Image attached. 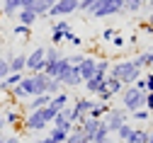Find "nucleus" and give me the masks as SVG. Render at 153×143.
<instances>
[{"mask_svg": "<svg viewBox=\"0 0 153 143\" xmlns=\"http://www.w3.org/2000/svg\"><path fill=\"white\" fill-rule=\"evenodd\" d=\"M143 80H146V92H153V73H146Z\"/></svg>", "mask_w": 153, "mask_h": 143, "instance_id": "49530a36", "label": "nucleus"}, {"mask_svg": "<svg viewBox=\"0 0 153 143\" xmlns=\"http://www.w3.org/2000/svg\"><path fill=\"white\" fill-rule=\"evenodd\" d=\"M95 97H97L100 102H109V99H112V92L107 90V85H102V87L97 90V95H95Z\"/></svg>", "mask_w": 153, "mask_h": 143, "instance_id": "a19ab883", "label": "nucleus"}, {"mask_svg": "<svg viewBox=\"0 0 153 143\" xmlns=\"http://www.w3.org/2000/svg\"><path fill=\"white\" fill-rule=\"evenodd\" d=\"M25 129H27V133H34V131H46V129H49L46 119H44V114H42V109L27 112V116H25Z\"/></svg>", "mask_w": 153, "mask_h": 143, "instance_id": "6e6552de", "label": "nucleus"}, {"mask_svg": "<svg viewBox=\"0 0 153 143\" xmlns=\"http://www.w3.org/2000/svg\"><path fill=\"white\" fill-rule=\"evenodd\" d=\"M10 95H12V99H20V102L34 97V95H36V90H34V78H32V75H25L22 83L15 85V87L10 90Z\"/></svg>", "mask_w": 153, "mask_h": 143, "instance_id": "423d86ee", "label": "nucleus"}, {"mask_svg": "<svg viewBox=\"0 0 153 143\" xmlns=\"http://www.w3.org/2000/svg\"><path fill=\"white\" fill-rule=\"evenodd\" d=\"M61 90H63V85H61V80H59V78H51V85H49V95L53 97V95H59Z\"/></svg>", "mask_w": 153, "mask_h": 143, "instance_id": "ea45409f", "label": "nucleus"}, {"mask_svg": "<svg viewBox=\"0 0 153 143\" xmlns=\"http://www.w3.org/2000/svg\"><path fill=\"white\" fill-rule=\"evenodd\" d=\"M109 75L117 78V80H122L124 87H126V85H134L139 78H143V68H139V66L129 58V61H119V63H114V66L109 68Z\"/></svg>", "mask_w": 153, "mask_h": 143, "instance_id": "f257e3e1", "label": "nucleus"}, {"mask_svg": "<svg viewBox=\"0 0 153 143\" xmlns=\"http://www.w3.org/2000/svg\"><path fill=\"white\" fill-rule=\"evenodd\" d=\"M34 3H36V0H22V7H32L34 10Z\"/></svg>", "mask_w": 153, "mask_h": 143, "instance_id": "603ef678", "label": "nucleus"}, {"mask_svg": "<svg viewBox=\"0 0 153 143\" xmlns=\"http://www.w3.org/2000/svg\"><path fill=\"white\" fill-rule=\"evenodd\" d=\"M59 112H61V107H56L53 102H49L46 107H42V114H44V119H46V124H49V126L53 124V119H56V114H59Z\"/></svg>", "mask_w": 153, "mask_h": 143, "instance_id": "a878e982", "label": "nucleus"}, {"mask_svg": "<svg viewBox=\"0 0 153 143\" xmlns=\"http://www.w3.org/2000/svg\"><path fill=\"white\" fill-rule=\"evenodd\" d=\"M56 3H59V0H49V5H56Z\"/></svg>", "mask_w": 153, "mask_h": 143, "instance_id": "bf43d9fd", "label": "nucleus"}, {"mask_svg": "<svg viewBox=\"0 0 153 143\" xmlns=\"http://www.w3.org/2000/svg\"><path fill=\"white\" fill-rule=\"evenodd\" d=\"M20 7H22V0H3V15L5 17H17Z\"/></svg>", "mask_w": 153, "mask_h": 143, "instance_id": "5701e85b", "label": "nucleus"}, {"mask_svg": "<svg viewBox=\"0 0 153 143\" xmlns=\"http://www.w3.org/2000/svg\"><path fill=\"white\" fill-rule=\"evenodd\" d=\"M95 66H97V58L85 56V61L78 66V73H80V78H83V83H85V80H90V78L95 75Z\"/></svg>", "mask_w": 153, "mask_h": 143, "instance_id": "ddd939ff", "label": "nucleus"}, {"mask_svg": "<svg viewBox=\"0 0 153 143\" xmlns=\"http://www.w3.org/2000/svg\"><path fill=\"white\" fill-rule=\"evenodd\" d=\"M134 85H136L139 90H143V92H146V80H143V78H139V80H136V83H134Z\"/></svg>", "mask_w": 153, "mask_h": 143, "instance_id": "8fccbe9b", "label": "nucleus"}, {"mask_svg": "<svg viewBox=\"0 0 153 143\" xmlns=\"http://www.w3.org/2000/svg\"><path fill=\"white\" fill-rule=\"evenodd\" d=\"M59 80H61V85L63 87H80L83 85V78H80V73H78V66H71L63 75H59Z\"/></svg>", "mask_w": 153, "mask_h": 143, "instance_id": "9d476101", "label": "nucleus"}, {"mask_svg": "<svg viewBox=\"0 0 153 143\" xmlns=\"http://www.w3.org/2000/svg\"><path fill=\"white\" fill-rule=\"evenodd\" d=\"M105 85H107V90L112 92V97L124 92V83H122V80H117V78H112V75H107V78H105Z\"/></svg>", "mask_w": 153, "mask_h": 143, "instance_id": "b1692460", "label": "nucleus"}, {"mask_svg": "<svg viewBox=\"0 0 153 143\" xmlns=\"http://www.w3.org/2000/svg\"><path fill=\"white\" fill-rule=\"evenodd\" d=\"M105 138H109V126L105 124V119H100V126H97V133H95L92 143H100V141H105Z\"/></svg>", "mask_w": 153, "mask_h": 143, "instance_id": "c756f323", "label": "nucleus"}, {"mask_svg": "<svg viewBox=\"0 0 153 143\" xmlns=\"http://www.w3.org/2000/svg\"><path fill=\"white\" fill-rule=\"evenodd\" d=\"M131 61H134V63H136L139 68H153V49H148V51H141L139 56H134Z\"/></svg>", "mask_w": 153, "mask_h": 143, "instance_id": "412c9836", "label": "nucleus"}, {"mask_svg": "<svg viewBox=\"0 0 153 143\" xmlns=\"http://www.w3.org/2000/svg\"><path fill=\"white\" fill-rule=\"evenodd\" d=\"M44 63H46V49H44V46L32 49V53H27V68H25V75L42 73V70H44Z\"/></svg>", "mask_w": 153, "mask_h": 143, "instance_id": "20e7f679", "label": "nucleus"}, {"mask_svg": "<svg viewBox=\"0 0 153 143\" xmlns=\"http://www.w3.org/2000/svg\"><path fill=\"white\" fill-rule=\"evenodd\" d=\"M124 143H148V131L146 129H131V133Z\"/></svg>", "mask_w": 153, "mask_h": 143, "instance_id": "393cba45", "label": "nucleus"}, {"mask_svg": "<svg viewBox=\"0 0 153 143\" xmlns=\"http://www.w3.org/2000/svg\"><path fill=\"white\" fill-rule=\"evenodd\" d=\"M112 44H114V46H124V44H126V39L117 32V34H114V39H112Z\"/></svg>", "mask_w": 153, "mask_h": 143, "instance_id": "de8ad7c7", "label": "nucleus"}, {"mask_svg": "<svg viewBox=\"0 0 153 143\" xmlns=\"http://www.w3.org/2000/svg\"><path fill=\"white\" fill-rule=\"evenodd\" d=\"M5 58L10 61V73H25V68H27V53H7Z\"/></svg>", "mask_w": 153, "mask_h": 143, "instance_id": "9b49d317", "label": "nucleus"}, {"mask_svg": "<svg viewBox=\"0 0 153 143\" xmlns=\"http://www.w3.org/2000/svg\"><path fill=\"white\" fill-rule=\"evenodd\" d=\"M22 78H25V73H10L7 78L0 80V92H10L15 85H20V83H22Z\"/></svg>", "mask_w": 153, "mask_h": 143, "instance_id": "dca6fc26", "label": "nucleus"}, {"mask_svg": "<svg viewBox=\"0 0 153 143\" xmlns=\"http://www.w3.org/2000/svg\"><path fill=\"white\" fill-rule=\"evenodd\" d=\"M68 61H71V66H80L83 61H85V53H75V56H68Z\"/></svg>", "mask_w": 153, "mask_h": 143, "instance_id": "a18cd8bd", "label": "nucleus"}, {"mask_svg": "<svg viewBox=\"0 0 153 143\" xmlns=\"http://www.w3.org/2000/svg\"><path fill=\"white\" fill-rule=\"evenodd\" d=\"M66 143H90V141H88V136L80 133V131H71L68 138H66Z\"/></svg>", "mask_w": 153, "mask_h": 143, "instance_id": "f704fd0d", "label": "nucleus"}, {"mask_svg": "<svg viewBox=\"0 0 153 143\" xmlns=\"http://www.w3.org/2000/svg\"><path fill=\"white\" fill-rule=\"evenodd\" d=\"M129 133H131V126H129V121H126L124 126H119V131H117V136H119L122 141H126V138H129Z\"/></svg>", "mask_w": 153, "mask_h": 143, "instance_id": "79ce46f5", "label": "nucleus"}, {"mask_svg": "<svg viewBox=\"0 0 153 143\" xmlns=\"http://www.w3.org/2000/svg\"><path fill=\"white\" fill-rule=\"evenodd\" d=\"M32 78H34V90H36V95H49V85H51V78L42 70V73H32Z\"/></svg>", "mask_w": 153, "mask_h": 143, "instance_id": "f8f14e48", "label": "nucleus"}, {"mask_svg": "<svg viewBox=\"0 0 153 143\" xmlns=\"http://www.w3.org/2000/svg\"><path fill=\"white\" fill-rule=\"evenodd\" d=\"M97 3H100V0H80V3H78V12H83V15H92V10L97 7Z\"/></svg>", "mask_w": 153, "mask_h": 143, "instance_id": "2f4dec72", "label": "nucleus"}, {"mask_svg": "<svg viewBox=\"0 0 153 143\" xmlns=\"http://www.w3.org/2000/svg\"><path fill=\"white\" fill-rule=\"evenodd\" d=\"M51 102V95H34L27 99V112H34V109H42Z\"/></svg>", "mask_w": 153, "mask_h": 143, "instance_id": "a211bd4d", "label": "nucleus"}, {"mask_svg": "<svg viewBox=\"0 0 153 143\" xmlns=\"http://www.w3.org/2000/svg\"><path fill=\"white\" fill-rule=\"evenodd\" d=\"M124 3V15H136L146 7V0H122Z\"/></svg>", "mask_w": 153, "mask_h": 143, "instance_id": "4be33fe9", "label": "nucleus"}, {"mask_svg": "<svg viewBox=\"0 0 153 143\" xmlns=\"http://www.w3.org/2000/svg\"><path fill=\"white\" fill-rule=\"evenodd\" d=\"M122 107L131 114L136 109H146V92L139 90L136 85H126L122 92Z\"/></svg>", "mask_w": 153, "mask_h": 143, "instance_id": "f03ea898", "label": "nucleus"}, {"mask_svg": "<svg viewBox=\"0 0 153 143\" xmlns=\"http://www.w3.org/2000/svg\"><path fill=\"white\" fill-rule=\"evenodd\" d=\"M0 143H5V133H0Z\"/></svg>", "mask_w": 153, "mask_h": 143, "instance_id": "13d9d810", "label": "nucleus"}, {"mask_svg": "<svg viewBox=\"0 0 153 143\" xmlns=\"http://www.w3.org/2000/svg\"><path fill=\"white\" fill-rule=\"evenodd\" d=\"M3 129H5V119L0 116V133H3Z\"/></svg>", "mask_w": 153, "mask_h": 143, "instance_id": "6e6d98bb", "label": "nucleus"}, {"mask_svg": "<svg viewBox=\"0 0 153 143\" xmlns=\"http://www.w3.org/2000/svg\"><path fill=\"white\" fill-rule=\"evenodd\" d=\"M122 143H124V141H122Z\"/></svg>", "mask_w": 153, "mask_h": 143, "instance_id": "680f3d73", "label": "nucleus"}, {"mask_svg": "<svg viewBox=\"0 0 153 143\" xmlns=\"http://www.w3.org/2000/svg\"><path fill=\"white\" fill-rule=\"evenodd\" d=\"M95 75H100V78H107L109 75V61L107 58H100L97 61V66H95Z\"/></svg>", "mask_w": 153, "mask_h": 143, "instance_id": "72a5a7b5", "label": "nucleus"}, {"mask_svg": "<svg viewBox=\"0 0 153 143\" xmlns=\"http://www.w3.org/2000/svg\"><path fill=\"white\" fill-rule=\"evenodd\" d=\"M148 143H153V131H148Z\"/></svg>", "mask_w": 153, "mask_h": 143, "instance_id": "4d7b16f0", "label": "nucleus"}, {"mask_svg": "<svg viewBox=\"0 0 153 143\" xmlns=\"http://www.w3.org/2000/svg\"><path fill=\"white\" fill-rule=\"evenodd\" d=\"M68 99H71V95L63 92V90H61L59 95H53V97H51V102H53L56 107H66V104H68Z\"/></svg>", "mask_w": 153, "mask_h": 143, "instance_id": "c9c22d12", "label": "nucleus"}, {"mask_svg": "<svg viewBox=\"0 0 153 143\" xmlns=\"http://www.w3.org/2000/svg\"><path fill=\"white\" fill-rule=\"evenodd\" d=\"M7 75H10V61L5 56H0V80L7 78Z\"/></svg>", "mask_w": 153, "mask_h": 143, "instance_id": "58836bf2", "label": "nucleus"}, {"mask_svg": "<svg viewBox=\"0 0 153 143\" xmlns=\"http://www.w3.org/2000/svg\"><path fill=\"white\" fill-rule=\"evenodd\" d=\"M49 138H51L53 143H66V138H68V131H63V129H59V126H51V131H49Z\"/></svg>", "mask_w": 153, "mask_h": 143, "instance_id": "c85d7f7f", "label": "nucleus"}, {"mask_svg": "<svg viewBox=\"0 0 153 143\" xmlns=\"http://www.w3.org/2000/svg\"><path fill=\"white\" fill-rule=\"evenodd\" d=\"M109 109H112L109 102H100L97 97H95V104H92V109H90L88 116H92V119H105V114H107Z\"/></svg>", "mask_w": 153, "mask_h": 143, "instance_id": "aec40b11", "label": "nucleus"}, {"mask_svg": "<svg viewBox=\"0 0 153 143\" xmlns=\"http://www.w3.org/2000/svg\"><path fill=\"white\" fill-rule=\"evenodd\" d=\"M63 34L66 32H51V46H59L63 41Z\"/></svg>", "mask_w": 153, "mask_h": 143, "instance_id": "c03bdc74", "label": "nucleus"}, {"mask_svg": "<svg viewBox=\"0 0 153 143\" xmlns=\"http://www.w3.org/2000/svg\"><path fill=\"white\" fill-rule=\"evenodd\" d=\"M78 3H80V0H59L56 5L49 7V19H59V17L78 12Z\"/></svg>", "mask_w": 153, "mask_h": 143, "instance_id": "0eeeda50", "label": "nucleus"}, {"mask_svg": "<svg viewBox=\"0 0 153 143\" xmlns=\"http://www.w3.org/2000/svg\"><path fill=\"white\" fill-rule=\"evenodd\" d=\"M114 34H117V29H114V27H105V29H102V39H105V41H112Z\"/></svg>", "mask_w": 153, "mask_h": 143, "instance_id": "37998d69", "label": "nucleus"}, {"mask_svg": "<svg viewBox=\"0 0 153 143\" xmlns=\"http://www.w3.org/2000/svg\"><path fill=\"white\" fill-rule=\"evenodd\" d=\"M49 0H36L34 3V12H36V17L39 19H49Z\"/></svg>", "mask_w": 153, "mask_h": 143, "instance_id": "bb28decb", "label": "nucleus"}, {"mask_svg": "<svg viewBox=\"0 0 153 143\" xmlns=\"http://www.w3.org/2000/svg\"><path fill=\"white\" fill-rule=\"evenodd\" d=\"M112 15H124V3L122 0H100L97 7L92 10L95 19H105V17H112Z\"/></svg>", "mask_w": 153, "mask_h": 143, "instance_id": "7ed1b4c3", "label": "nucleus"}, {"mask_svg": "<svg viewBox=\"0 0 153 143\" xmlns=\"http://www.w3.org/2000/svg\"><path fill=\"white\" fill-rule=\"evenodd\" d=\"M12 34L22 36V39H29V34H32V27H27V24H17V27L12 29Z\"/></svg>", "mask_w": 153, "mask_h": 143, "instance_id": "4c0bfd02", "label": "nucleus"}, {"mask_svg": "<svg viewBox=\"0 0 153 143\" xmlns=\"http://www.w3.org/2000/svg\"><path fill=\"white\" fill-rule=\"evenodd\" d=\"M129 121V112L124 107H112L107 114H105V124L109 126V133H117L119 126H124Z\"/></svg>", "mask_w": 153, "mask_h": 143, "instance_id": "39448f33", "label": "nucleus"}, {"mask_svg": "<svg viewBox=\"0 0 153 143\" xmlns=\"http://www.w3.org/2000/svg\"><path fill=\"white\" fill-rule=\"evenodd\" d=\"M85 92H88V97H95V95H97V90L105 85V78H100V75H92L90 80H85Z\"/></svg>", "mask_w": 153, "mask_h": 143, "instance_id": "6ab92c4d", "label": "nucleus"}, {"mask_svg": "<svg viewBox=\"0 0 153 143\" xmlns=\"http://www.w3.org/2000/svg\"><path fill=\"white\" fill-rule=\"evenodd\" d=\"M129 119H134V121H148L151 119V112L148 109H136V112L129 114Z\"/></svg>", "mask_w": 153, "mask_h": 143, "instance_id": "e433bc0d", "label": "nucleus"}, {"mask_svg": "<svg viewBox=\"0 0 153 143\" xmlns=\"http://www.w3.org/2000/svg\"><path fill=\"white\" fill-rule=\"evenodd\" d=\"M61 51L56 49V46H49L46 49V63H44V73L49 75V78H56L59 75V61H61Z\"/></svg>", "mask_w": 153, "mask_h": 143, "instance_id": "1a4fd4ad", "label": "nucleus"}, {"mask_svg": "<svg viewBox=\"0 0 153 143\" xmlns=\"http://www.w3.org/2000/svg\"><path fill=\"white\" fill-rule=\"evenodd\" d=\"M80 124H83V133L88 136V141L92 143L95 133H97V126H100V119H92V116H83L80 119Z\"/></svg>", "mask_w": 153, "mask_h": 143, "instance_id": "4468645a", "label": "nucleus"}, {"mask_svg": "<svg viewBox=\"0 0 153 143\" xmlns=\"http://www.w3.org/2000/svg\"><path fill=\"white\" fill-rule=\"evenodd\" d=\"M5 143H20V136H15V133L12 136H5Z\"/></svg>", "mask_w": 153, "mask_h": 143, "instance_id": "3c124183", "label": "nucleus"}, {"mask_svg": "<svg viewBox=\"0 0 153 143\" xmlns=\"http://www.w3.org/2000/svg\"><path fill=\"white\" fill-rule=\"evenodd\" d=\"M61 114H63V116H66V119L71 121V124H78V121L83 119V116H80L78 112H75V107H71V104H66V107H61Z\"/></svg>", "mask_w": 153, "mask_h": 143, "instance_id": "cd10ccee", "label": "nucleus"}, {"mask_svg": "<svg viewBox=\"0 0 153 143\" xmlns=\"http://www.w3.org/2000/svg\"><path fill=\"white\" fill-rule=\"evenodd\" d=\"M34 143H53V141H51V138L46 136V138H39V141H34Z\"/></svg>", "mask_w": 153, "mask_h": 143, "instance_id": "5fc2aeb1", "label": "nucleus"}, {"mask_svg": "<svg viewBox=\"0 0 153 143\" xmlns=\"http://www.w3.org/2000/svg\"><path fill=\"white\" fill-rule=\"evenodd\" d=\"M71 44H73V46H83V39H80V36H73Z\"/></svg>", "mask_w": 153, "mask_h": 143, "instance_id": "864d4df0", "label": "nucleus"}, {"mask_svg": "<svg viewBox=\"0 0 153 143\" xmlns=\"http://www.w3.org/2000/svg\"><path fill=\"white\" fill-rule=\"evenodd\" d=\"M36 12L32 10V7H20L17 10V24H27V27H32L34 22H36Z\"/></svg>", "mask_w": 153, "mask_h": 143, "instance_id": "2eb2a0df", "label": "nucleus"}, {"mask_svg": "<svg viewBox=\"0 0 153 143\" xmlns=\"http://www.w3.org/2000/svg\"><path fill=\"white\" fill-rule=\"evenodd\" d=\"M3 119H5V126L10 124V126H15V124H20V112H15V109H7V112H3Z\"/></svg>", "mask_w": 153, "mask_h": 143, "instance_id": "473e14b6", "label": "nucleus"}, {"mask_svg": "<svg viewBox=\"0 0 153 143\" xmlns=\"http://www.w3.org/2000/svg\"><path fill=\"white\" fill-rule=\"evenodd\" d=\"M92 104H95V97H78V99L73 102L75 112H78L80 116H88V114H90V109H92Z\"/></svg>", "mask_w": 153, "mask_h": 143, "instance_id": "f3484780", "label": "nucleus"}, {"mask_svg": "<svg viewBox=\"0 0 153 143\" xmlns=\"http://www.w3.org/2000/svg\"><path fill=\"white\" fill-rule=\"evenodd\" d=\"M146 109L153 114V92H146Z\"/></svg>", "mask_w": 153, "mask_h": 143, "instance_id": "09e8293b", "label": "nucleus"}, {"mask_svg": "<svg viewBox=\"0 0 153 143\" xmlns=\"http://www.w3.org/2000/svg\"><path fill=\"white\" fill-rule=\"evenodd\" d=\"M71 29V22L66 17H59V19H51V32H68Z\"/></svg>", "mask_w": 153, "mask_h": 143, "instance_id": "7c9ffc66", "label": "nucleus"}, {"mask_svg": "<svg viewBox=\"0 0 153 143\" xmlns=\"http://www.w3.org/2000/svg\"><path fill=\"white\" fill-rule=\"evenodd\" d=\"M100 143H112V141H109V138H105V141H100Z\"/></svg>", "mask_w": 153, "mask_h": 143, "instance_id": "052dcab7", "label": "nucleus"}]
</instances>
